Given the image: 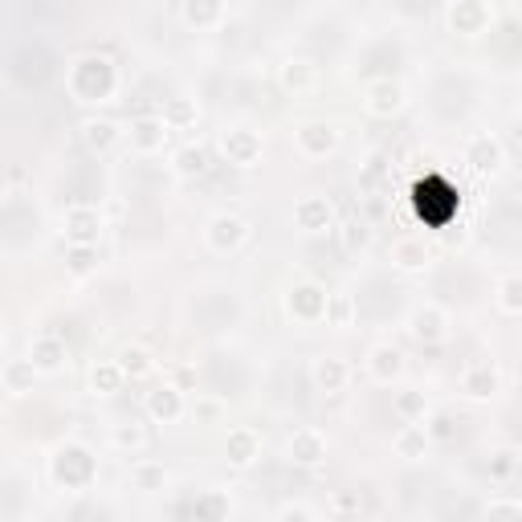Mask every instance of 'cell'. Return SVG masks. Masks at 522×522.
Here are the masks:
<instances>
[{
	"label": "cell",
	"instance_id": "cell-1",
	"mask_svg": "<svg viewBox=\"0 0 522 522\" xmlns=\"http://www.w3.org/2000/svg\"><path fill=\"white\" fill-rule=\"evenodd\" d=\"M5 78L17 90H45L58 78V54L45 41H21L5 58Z\"/></svg>",
	"mask_w": 522,
	"mask_h": 522
},
{
	"label": "cell",
	"instance_id": "cell-2",
	"mask_svg": "<svg viewBox=\"0 0 522 522\" xmlns=\"http://www.w3.org/2000/svg\"><path fill=\"white\" fill-rule=\"evenodd\" d=\"M41 237V208L29 196H9L0 200V245L25 249Z\"/></svg>",
	"mask_w": 522,
	"mask_h": 522
},
{
	"label": "cell",
	"instance_id": "cell-3",
	"mask_svg": "<svg viewBox=\"0 0 522 522\" xmlns=\"http://www.w3.org/2000/svg\"><path fill=\"white\" fill-rule=\"evenodd\" d=\"M192 319L200 331L217 335V331H233L241 323V298L233 290H204L192 302Z\"/></svg>",
	"mask_w": 522,
	"mask_h": 522
},
{
	"label": "cell",
	"instance_id": "cell-4",
	"mask_svg": "<svg viewBox=\"0 0 522 522\" xmlns=\"http://www.w3.org/2000/svg\"><path fill=\"white\" fill-rule=\"evenodd\" d=\"M208 392H217V396H241L249 388V368H245V359L233 355V351H213L204 359V368H200Z\"/></svg>",
	"mask_w": 522,
	"mask_h": 522
},
{
	"label": "cell",
	"instance_id": "cell-5",
	"mask_svg": "<svg viewBox=\"0 0 522 522\" xmlns=\"http://www.w3.org/2000/svg\"><path fill=\"white\" fill-rule=\"evenodd\" d=\"M70 90L78 102H107L115 94V66L107 58H82L70 70Z\"/></svg>",
	"mask_w": 522,
	"mask_h": 522
},
{
	"label": "cell",
	"instance_id": "cell-6",
	"mask_svg": "<svg viewBox=\"0 0 522 522\" xmlns=\"http://www.w3.org/2000/svg\"><path fill=\"white\" fill-rule=\"evenodd\" d=\"M404 41H396V37H376V41H368L359 49V74L363 78H392L400 66H404Z\"/></svg>",
	"mask_w": 522,
	"mask_h": 522
},
{
	"label": "cell",
	"instance_id": "cell-7",
	"mask_svg": "<svg viewBox=\"0 0 522 522\" xmlns=\"http://www.w3.org/2000/svg\"><path fill=\"white\" fill-rule=\"evenodd\" d=\"M94 474H98L94 457H90L86 449H78V445H66V449L54 457V478H58L66 490H86V486L94 482Z\"/></svg>",
	"mask_w": 522,
	"mask_h": 522
},
{
	"label": "cell",
	"instance_id": "cell-8",
	"mask_svg": "<svg viewBox=\"0 0 522 522\" xmlns=\"http://www.w3.org/2000/svg\"><path fill=\"white\" fill-rule=\"evenodd\" d=\"M396 306H400V286H392L388 278H368L363 294H355V310L368 319H388L396 315Z\"/></svg>",
	"mask_w": 522,
	"mask_h": 522
},
{
	"label": "cell",
	"instance_id": "cell-9",
	"mask_svg": "<svg viewBox=\"0 0 522 522\" xmlns=\"http://www.w3.org/2000/svg\"><path fill=\"white\" fill-rule=\"evenodd\" d=\"M469 102H474V90H469L457 74H445V78L437 82V90H433V111H437L445 123H453L457 115H465Z\"/></svg>",
	"mask_w": 522,
	"mask_h": 522
},
{
	"label": "cell",
	"instance_id": "cell-10",
	"mask_svg": "<svg viewBox=\"0 0 522 522\" xmlns=\"http://www.w3.org/2000/svg\"><path fill=\"white\" fill-rule=\"evenodd\" d=\"M221 147H225V155H229V164H237V168H249V164H257V155H261V139H257L253 131H245V127H233V131H225Z\"/></svg>",
	"mask_w": 522,
	"mask_h": 522
},
{
	"label": "cell",
	"instance_id": "cell-11",
	"mask_svg": "<svg viewBox=\"0 0 522 522\" xmlns=\"http://www.w3.org/2000/svg\"><path fill=\"white\" fill-rule=\"evenodd\" d=\"M449 21H453L457 33L474 37V33H482L490 25V9L482 5V0H453V17Z\"/></svg>",
	"mask_w": 522,
	"mask_h": 522
},
{
	"label": "cell",
	"instance_id": "cell-12",
	"mask_svg": "<svg viewBox=\"0 0 522 522\" xmlns=\"http://www.w3.org/2000/svg\"><path fill=\"white\" fill-rule=\"evenodd\" d=\"M290 315H298L302 323H319L327 315V294L319 286H298L290 294Z\"/></svg>",
	"mask_w": 522,
	"mask_h": 522
},
{
	"label": "cell",
	"instance_id": "cell-13",
	"mask_svg": "<svg viewBox=\"0 0 522 522\" xmlns=\"http://www.w3.org/2000/svg\"><path fill=\"white\" fill-rule=\"evenodd\" d=\"M66 225H70L66 233L74 237V245H90V241L98 237V225H102V221H98V208H90V204H74L70 213H66Z\"/></svg>",
	"mask_w": 522,
	"mask_h": 522
},
{
	"label": "cell",
	"instance_id": "cell-14",
	"mask_svg": "<svg viewBox=\"0 0 522 522\" xmlns=\"http://www.w3.org/2000/svg\"><path fill=\"white\" fill-rule=\"evenodd\" d=\"M294 221L306 229V233H319V229H331V204L319 200V196H310L294 208Z\"/></svg>",
	"mask_w": 522,
	"mask_h": 522
},
{
	"label": "cell",
	"instance_id": "cell-15",
	"mask_svg": "<svg viewBox=\"0 0 522 522\" xmlns=\"http://www.w3.org/2000/svg\"><path fill=\"white\" fill-rule=\"evenodd\" d=\"M290 457L302 461V465H315V461L327 457V441H323L315 429H298L294 441H290Z\"/></svg>",
	"mask_w": 522,
	"mask_h": 522
},
{
	"label": "cell",
	"instance_id": "cell-16",
	"mask_svg": "<svg viewBox=\"0 0 522 522\" xmlns=\"http://www.w3.org/2000/svg\"><path fill=\"white\" fill-rule=\"evenodd\" d=\"M245 233H249V229H245L241 217H217L213 229H208V241H213V249L225 253V249H237V245L245 241Z\"/></svg>",
	"mask_w": 522,
	"mask_h": 522
},
{
	"label": "cell",
	"instance_id": "cell-17",
	"mask_svg": "<svg viewBox=\"0 0 522 522\" xmlns=\"http://www.w3.org/2000/svg\"><path fill=\"white\" fill-rule=\"evenodd\" d=\"M412 335L425 339V343H437L445 335V310H437V306L416 310V315H412Z\"/></svg>",
	"mask_w": 522,
	"mask_h": 522
},
{
	"label": "cell",
	"instance_id": "cell-18",
	"mask_svg": "<svg viewBox=\"0 0 522 522\" xmlns=\"http://www.w3.org/2000/svg\"><path fill=\"white\" fill-rule=\"evenodd\" d=\"M221 13H225V0H188L184 5L188 25H196V29H213L221 21Z\"/></svg>",
	"mask_w": 522,
	"mask_h": 522
},
{
	"label": "cell",
	"instance_id": "cell-19",
	"mask_svg": "<svg viewBox=\"0 0 522 522\" xmlns=\"http://www.w3.org/2000/svg\"><path fill=\"white\" fill-rule=\"evenodd\" d=\"M461 388L469 392V396H494V388H498V372L490 368V363H478V368H469L465 376H461Z\"/></svg>",
	"mask_w": 522,
	"mask_h": 522
},
{
	"label": "cell",
	"instance_id": "cell-20",
	"mask_svg": "<svg viewBox=\"0 0 522 522\" xmlns=\"http://www.w3.org/2000/svg\"><path fill=\"white\" fill-rule=\"evenodd\" d=\"M298 143H302L306 155H327V151L335 147V131L323 127V123H310V127L298 131Z\"/></svg>",
	"mask_w": 522,
	"mask_h": 522
},
{
	"label": "cell",
	"instance_id": "cell-21",
	"mask_svg": "<svg viewBox=\"0 0 522 522\" xmlns=\"http://www.w3.org/2000/svg\"><path fill=\"white\" fill-rule=\"evenodd\" d=\"M469 164H474L478 172H494L498 164H502V147L494 143V139H474V147H469Z\"/></svg>",
	"mask_w": 522,
	"mask_h": 522
},
{
	"label": "cell",
	"instance_id": "cell-22",
	"mask_svg": "<svg viewBox=\"0 0 522 522\" xmlns=\"http://www.w3.org/2000/svg\"><path fill=\"white\" fill-rule=\"evenodd\" d=\"M147 412L155 416V421H176V416H180V392H176V388H160V392H151Z\"/></svg>",
	"mask_w": 522,
	"mask_h": 522
},
{
	"label": "cell",
	"instance_id": "cell-23",
	"mask_svg": "<svg viewBox=\"0 0 522 522\" xmlns=\"http://www.w3.org/2000/svg\"><path fill=\"white\" fill-rule=\"evenodd\" d=\"M62 359H66V343H58V339H37L33 343V368L54 372V368H62Z\"/></svg>",
	"mask_w": 522,
	"mask_h": 522
},
{
	"label": "cell",
	"instance_id": "cell-24",
	"mask_svg": "<svg viewBox=\"0 0 522 522\" xmlns=\"http://www.w3.org/2000/svg\"><path fill=\"white\" fill-rule=\"evenodd\" d=\"M400 102H404V94H400V86H396L392 78H380V82L372 86V111H376V115L400 111Z\"/></svg>",
	"mask_w": 522,
	"mask_h": 522
},
{
	"label": "cell",
	"instance_id": "cell-25",
	"mask_svg": "<svg viewBox=\"0 0 522 522\" xmlns=\"http://www.w3.org/2000/svg\"><path fill=\"white\" fill-rule=\"evenodd\" d=\"M253 457H257V437L245 433V429L233 433V437H229V461H233V465H249Z\"/></svg>",
	"mask_w": 522,
	"mask_h": 522
},
{
	"label": "cell",
	"instance_id": "cell-26",
	"mask_svg": "<svg viewBox=\"0 0 522 522\" xmlns=\"http://www.w3.org/2000/svg\"><path fill=\"white\" fill-rule=\"evenodd\" d=\"M315 380H319V388H327V392H339V388H343V380H347V372H343V363H335V359H323L319 368H315Z\"/></svg>",
	"mask_w": 522,
	"mask_h": 522
},
{
	"label": "cell",
	"instance_id": "cell-27",
	"mask_svg": "<svg viewBox=\"0 0 522 522\" xmlns=\"http://www.w3.org/2000/svg\"><path fill=\"white\" fill-rule=\"evenodd\" d=\"M164 135H168V123H164V119H143V123L135 127V143H139V147L164 143Z\"/></svg>",
	"mask_w": 522,
	"mask_h": 522
},
{
	"label": "cell",
	"instance_id": "cell-28",
	"mask_svg": "<svg viewBox=\"0 0 522 522\" xmlns=\"http://www.w3.org/2000/svg\"><path fill=\"white\" fill-rule=\"evenodd\" d=\"M21 510H25L21 482H0V514H21Z\"/></svg>",
	"mask_w": 522,
	"mask_h": 522
},
{
	"label": "cell",
	"instance_id": "cell-29",
	"mask_svg": "<svg viewBox=\"0 0 522 522\" xmlns=\"http://www.w3.org/2000/svg\"><path fill=\"white\" fill-rule=\"evenodd\" d=\"M372 359H376V363H372V372H376L380 380H388V376L400 372V351H396V347H380Z\"/></svg>",
	"mask_w": 522,
	"mask_h": 522
},
{
	"label": "cell",
	"instance_id": "cell-30",
	"mask_svg": "<svg viewBox=\"0 0 522 522\" xmlns=\"http://www.w3.org/2000/svg\"><path fill=\"white\" fill-rule=\"evenodd\" d=\"M425 257H429L425 245H416V241H400L396 245V266H404V270H416Z\"/></svg>",
	"mask_w": 522,
	"mask_h": 522
},
{
	"label": "cell",
	"instance_id": "cell-31",
	"mask_svg": "<svg viewBox=\"0 0 522 522\" xmlns=\"http://www.w3.org/2000/svg\"><path fill=\"white\" fill-rule=\"evenodd\" d=\"M176 168H180L184 176H192V172H204V168H208V155H204L200 147H184V151L176 155Z\"/></svg>",
	"mask_w": 522,
	"mask_h": 522
},
{
	"label": "cell",
	"instance_id": "cell-32",
	"mask_svg": "<svg viewBox=\"0 0 522 522\" xmlns=\"http://www.w3.org/2000/svg\"><path fill=\"white\" fill-rule=\"evenodd\" d=\"M123 384V368H115V363H102V368H94V388L98 392H115Z\"/></svg>",
	"mask_w": 522,
	"mask_h": 522
},
{
	"label": "cell",
	"instance_id": "cell-33",
	"mask_svg": "<svg viewBox=\"0 0 522 522\" xmlns=\"http://www.w3.org/2000/svg\"><path fill=\"white\" fill-rule=\"evenodd\" d=\"M33 372H37V368H33V359H25V363H13V368H9V376H5V380H9V392H25V388L33 384Z\"/></svg>",
	"mask_w": 522,
	"mask_h": 522
},
{
	"label": "cell",
	"instance_id": "cell-34",
	"mask_svg": "<svg viewBox=\"0 0 522 522\" xmlns=\"http://www.w3.org/2000/svg\"><path fill=\"white\" fill-rule=\"evenodd\" d=\"M119 139V131L111 123H86V143L90 147H111Z\"/></svg>",
	"mask_w": 522,
	"mask_h": 522
},
{
	"label": "cell",
	"instance_id": "cell-35",
	"mask_svg": "<svg viewBox=\"0 0 522 522\" xmlns=\"http://www.w3.org/2000/svg\"><path fill=\"white\" fill-rule=\"evenodd\" d=\"M286 82H290V86H298V90H306L310 82H315V66H306V62H290Z\"/></svg>",
	"mask_w": 522,
	"mask_h": 522
},
{
	"label": "cell",
	"instance_id": "cell-36",
	"mask_svg": "<svg viewBox=\"0 0 522 522\" xmlns=\"http://www.w3.org/2000/svg\"><path fill=\"white\" fill-rule=\"evenodd\" d=\"M421 445H425V429H408V433L400 437V453H404V457L421 453Z\"/></svg>",
	"mask_w": 522,
	"mask_h": 522
},
{
	"label": "cell",
	"instance_id": "cell-37",
	"mask_svg": "<svg viewBox=\"0 0 522 522\" xmlns=\"http://www.w3.org/2000/svg\"><path fill=\"white\" fill-rule=\"evenodd\" d=\"M343 229H347V233H343V237H347V249H359V245H368V229H363L359 221H351V225H343Z\"/></svg>",
	"mask_w": 522,
	"mask_h": 522
},
{
	"label": "cell",
	"instance_id": "cell-38",
	"mask_svg": "<svg viewBox=\"0 0 522 522\" xmlns=\"http://www.w3.org/2000/svg\"><path fill=\"white\" fill-rule=\"evenodd\" d=\"M90 257H94V253H90V245H78V249L70 253V266H74V274H86V270H90Z\"/></svg>",
	"mask_w": 522,
	"mask_h": 522
},
{
	"label": "cell",
	"instance_id": "cell-39",
	"mask_svg": "<svg viewBox=\"0 0 522 522\" xmlns=\"http://www.w3.org/2000/svg\"><path fill=\"white\" fill-rule=\"evenodd\" d=\"M119 368H123V372H143V368H147V355H143V351H127Z\"/></svg>",
	"mask_w": 522,
	"mask_h": 522
},
{
	"label": "cell",
	"instance_id": "cell-40",
	"mask_svg": "<svg viewBox=\"0 0 522 522\" xmlns=\"http://www.w3.org/2000/svg\"><path fill=\"white\" fill-rule=\"evenodd\" d=\"M502 302H506V310H510V315L518 310V282H514V278L502 286Z\"/></svg>",
	"mask_w": 522,
	"mask_h": 522
},
{
	"label": "cell",
	"instance_id": "cell-41",
	"mask_svg": "<svg viewBox=\"0 0 522 522\" xmlns=\"http://www.w3.org/2000/svg\"><path fill=\"white\" fill-rule=\"evenodd\" d=\"M135 482H139V486H151V482H164V469H139V474H135Z\"/></svg>",
	"mask_w": 522,
	"mask_h": 522
},
{
	"label": "cell",
	"instance_id": "cell-42",
	"mask_svg": "<svg viewBox=\"0 0 522 522\" xmlns=\"http://www.w3.org/2000/svg\"><path fill=\"white\" fill-rule=\"evenodd\" d=\"M429 5H433V0H400V9H404V13H412V17H416V13H425Z\"/></svg>",
	"mask_w": 522,
	"mask_h": 522
},
{
	"label": "cell",
	"instance_id": "cell-43",
	"mask_svg": "<svg viewBox=\"0 0 522 522\" xmlns=\"http://www.w3.org/2000/svg\"><path fill=\"white\" fill-rule=\"evenodd\" d=\"M168 115H172V119H176V123H184V119H188V115H192V111H188V107H184V102H172V107H168Z\"/></svg>",
	"mask_w": 522,
	"mask_h": 522
},
{
	"label": "cell",
	"instance_id": "cell-44",
	"mask_svg": "<svg viewBox=\"0 0 522 522\" xmlns=\"http://www.w3.org/2000/svg\"><path fill=\"white\" fill-rule=\"evenodd\" d=\"M0 347H5V339H0Z\"/></svg>",
	"mask_w": 522,
	"mask_h": 522
}]
</instances>
